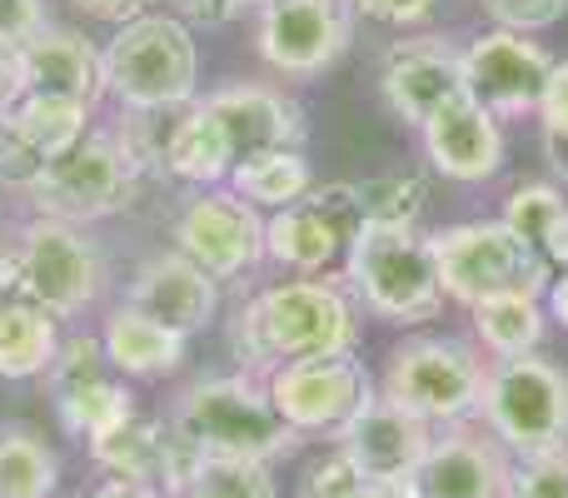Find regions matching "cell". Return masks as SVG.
Wrapping results in <instances>:
<instances>
[{
    "label": "cell",
    "instance_id": "obj_29",
    "mask_svg": "<svg viewBox=\"0 0 568 498\" xmlns=\"http://www.w3.org/2000/svg\"><path fill=\"white\" fill-rule=\"evenodd\" d=\"M474 329H479L484 349L494 359H519V354H534L544 339V309L539 294H494V299L474 304Z\"/></svg>",
    "mask_w": 568,
    "mask_h": 498
},
{
    "label": "cell",
    "instance_id": "obj_28",
    "mask_svg": "<svg viewBox=\"0 0 568 498\" xmlns=\"http://www.w3.org/2000/svg\"><path fill=\"white\" fill-rule=\"evenodd\" d=\"M504 225L539 254L549 270L568 274V200L554 185H524L509 195Z\"/></svg>",
    "mask_w": 568,
    "mask_h": 498
},
{
    "label": "cell",
    "instance_id": "obj_45",
    "mask_svg": "<svg viewBox=\"0 0 568 498\" xmlns=\"http://www.w3.org/2000/svg\"><path fill=\"white\" fill-rule=\"evenodd\" d=\"M235 6H240V10H245V6H270V0H235Z\"/></svg>",
    "mask_w": 568,
    "mask_h": 498
},
{
    "label": "cell",
    "instance_id": "obj_9",
    "mask_svg": "<svg viewBox=\"0 0 568 498\" xmlns=\"http://www.w3.org/2000/svg\"><path fill=\"white\" fill-rule=\"evenodd\" d=\"M484 364L459 339H409L389 354L384 399L424 424H459L479 409Z\"/></svg>",
    "mask_w": 568,
    "mask_h": 498
},
{
    "label": "cell",
    "instance_id": "obj_8",
    "mask_svg": "<svg viewBox=\"0 0 568 498\" xmlns=\"http://www.w3.org/2000/svg\"><path fill=\"white\" fill-rule=\"evenodd\" d=\"M434 264H439V284L449 299L479 304L494 294H544L549 289V264L539 260L504 220H474V225H454L429 240Z\"/></svg>",
    "mask_w": 568,
    "mask_h": 498
},
{
    "label": "cell",
    "instance_id": "obj_26",
    "mask_svg": "<svg viewBox=\"0 0 568 498\" xmlns=\"http://www.w3.org/2000/svg\"><path fill=\"white\" fill-rule=\"evenodd\" d=\"M160 165L170 170L185 185H220L235 170V150H230V135L220 125V115L210 110V100H190L180 110V120L170 125L165 145H160Z\"/></svg>",
    "mask_w": 568,
    "mask_h": 498
},
{
    "label": "cell",
    "instance_id": "obj_18",
    "mask_svg": "<svg viewBox=\"0 0 568 498\" xmlns=\"http://www.w3.org/2000/svg\"><path fill=\"white\" fill-rule=\"evenodd\" d=\"M16 95H45L95 110L105 95V60L80 30L40 26L16 45Z\"/></svg>",
    "mask_w": 568,
    "mask_h": 498
},
{
    "label": "cell",
    "instance_id": "obj_31",
    "mask_svg": "<svg viewBox=\"0 0 568 498\" xmlns=\"http://www.w3.org/2000/svg\"><path fill=\"white\" fill-rule=\"evenodd\" d=\"M55 449L26 424H0V498H55Z\"/></svg>",
    "mask_w": 568,
    "mask_h": 498
},
{
    "label": "cell",
    "instance_id": "obj_44",
    "mask_svg": "<svg viewBox=\"0 0 568 498\" xmlns=\"http://www.w3.org/2000/svg\"><path fill=\"white\" fill-rule=\"evenodd\" d=\"M549 309H554V319H559L564 329H568V274L549 289Z\"/></svg>",
    "mask_w": 568,
    "mask_h": 498
},
{
    "label": "cell",
    "instance_id": "obj_11",
    "mask_svg": "<svg viewBox=\"0 0 568 498\" xmlns=\"http://www.w3.org/2000/svg\"><path fill=\"white\" fill-rule=\"evenodd\" d=\"M364 230V205L354 185H320L304 200L275 210V220L265 225V254L280 260L284 270L320 274L354 245V235Z\"/></svg>",
    "mask_w": 568,
    "mask_h": 498
},
{
    "label": "cell",
    "instance_id": "obj_25",
    "mask_svg": "<svg viewBox=\"0 0 568 498\" xmlns=\"http://www.w3.org/2000/svg\"><path fill=\"white\" fill-rule=\"evenodd\" d=\"M100 349H105L110 369L125 379H165L185 364V334L165 329L160 319L140 314L135 304H115L100 329Z\"/></svg>",
    "mask_w": 568,
    "mask_h": 498
},
{
    "label": "cell",
    "instance_id": "obj_42",
    "mask_svg": "<svg viewBox=\"0 0 568 498\" xmlns=\"http://www.w3.org/2000/svg\"><path fill=\"white\" fill-rule=\"evenodd\" d=\"M90 498H180L165 489H150V484H130V479H105Z\"/></svg>",
    "mask_w": 568,
    "mask_h": 498
},
{
    "label": "cell",
    "instance_id": "obj_35",
    "mask_svg": "<svg viewBox=\"0 0 568 498\" xmlns=\"http://www.w3.org/2000/svg\"><path fill=\"white\" fill-rule=\"evenodd\" d=\"M539 110H544L549 155H554V165L568 175V60L549 70V80H544V95H539Z\"/></svg>",
    "mask_w": 568,
    "mask_h": 498
},
{
    "label": "cell",
    "instance_id": "obj_30",
    "mask_svg": "<svg viewBox=\"0 0 568 498\" xmlns=\"http://www.w3.org/2000/svg\"><path fill=\"white\" fill-rule=\"evenodd\" d=\"M230 190H235L240 200H250L255 210H284L310 195L314 175L300 150H270V155L240 160V165L230 170Z\"/></svg>",
    "mask_w": 568,
    "mask_h": 498
},
{
    "label": "cell",
    "instance_id": "obj_7",
    "mask_svg": "<svg viewBox=\"0 0 568 498\" xmlns=\"http://www.w3.org/2000/svg\"><path fill=\"white\" fill-rule=\"evenodd\" d=\"M140 175H145V165L130 155L125 140L85 130L65 155L50 160L45 175L26 195L36 205V215L65 220V225H95L105 215H120L135 200Z\"/></svg>",
    "mask_w": 568,
    "mask_h": 498
},
{
    "label": "cell",
    "instance_id": "obj_20",
    "mask_svg": "<svg viewBox=\"0 0 568 498\" xmlns=\"http://www.w3.org/2000/svg\"><path fill=\"white\" fill-rule=\"evenodd\" d=\"M90 459H95L110 479L185 494L200 454L180 439L175 424H160V419H150V414H130L125 424H115L110 434H100V439L90 444Z\"/></svg>",
    "mask_w": 568,
    "mask_h": 498
},
{
    "label": "cell",
    "instance_id": "obj_34",
    "mask_svg": "<svg viewBox=\"0 0 568 498\" xmlns=\"http://www.w3.org/2000/svg\"><path fill=\"white\" fill-rule=\"evenodd\" d=\"M300 498H399V489L369 484L344 454H329V459H320L310 474H304Z\"/></svg>",
    "mask_w": 568,
    "mask_h": 498
},
{
    "label": "cell",
    "instance_id": "obj_16",
    "mask_svg": "<svg viewBox=\"0 0 568 498\" xmlns=\"http://www.w3.org/2000/svg\"><path fill=\"white\" fill-rule=\"evenodd\" d=\"M434 424L414 419L409 409H399L394 399H369L349 424H344L334 439H339V454L364 474L369 484H384V489H404L419 459L434 444Z\"/></svg>",
    "mask_w": 568,
    "mask_h": 498
},
{
    "label": "cell",
    "instance_id": "obj_22",
    "mask_svg": "<svg viewBox=\"0 0 568 498\" xmlns=\"http://www.w3.org/2000/svg\"><path fill=\"white\" fill-rule=\"evenodd\" d=\"M514 469L499 454V444L479 434H449L434 439L419 469L404 479L399 498H509Z\"/></svg>",
    "mask_w": 568,
    "mask_h": 498
},
{
    "label": "cell",
    "instance_id": "obj_27",
    "mask_svg": "<svg viewBox=\"0 0 568 498\" xmlns=\"http://www.w3.org/2000/svg\"><path fill=\"white\" fill-rule=\"evenodd\" d=\"M55 349V314L30 299H6L0 294V379H45Z\"/></svg>",
    "mask_w": 568,
    "mask_h": 498
},
{
    "label": "cell",
    "instance_id": "obj_14",
    "mask_svg": "<svg viewBox=\"0 0 568 498\" xmlns=\"http://www.w3.org/2000/svg\"><path fill=\"white\" fill-rule=\"evenodd\" d=\"M255 35L270 70L310 80L349 50V16L339 0H270L260 6Z\"/></svg>",
    "mask_w": 568,
    "mask_h": 498
},
{
    "label": "cell",
    "instance_id": "obj_43",
    "mask_svg": "<svg viewBox=\"0 0 568 498\" xmlns=\"http://www.w3.org/2000/svg\"><path fill=\"white\" fill-rule=\"evenodd\" d=\"M16 100V45L0 40V110Z\"/></svg>",
    "mask_w": 568,
    "mask_h": 498
},
{
    "label": "cell",
    "instance_id": "obj_4",
    "mask_svg": "<svg viewBox=\"0 0 568 498\" xmlns=\"http://www.w3.org/2000/svg\"><path fill=\"white\" fill-rule=\"evenodd\" d=\"M105 60V90L120 100V110L140 115H165L185 110L200 85V50L195 35L170 10H145L125 20L100 50Z\"/></svg>",
    "mask_w": 568,
    "mask_h": 498
},
{
    "label": "cell",
    "instance_id": "obj_24",
    "mask_svg": "<svg viewBox=\"0 0 568 498\" xmlns=\"http://www.w3.org/2000/svg\"><path fill=\"white\" fill-rule=\"evenodd\" d=\"M424 150H429L434 170H444L449 180H489L504 165V130L499 115L479 105V100L459 95L454 105H444L439 115L424 125Z\"/></svg>",
    "mask_w": 568,
    "mask_h": 498
},
{
    "label": "cell",
    "instance_id": "obj_23",
    "mask_svg": "<svg viewBox=\"0 0 568 498\" xmlns=\"http://www.w3.org/2000/svg\"><path fill=\"white\" fill-rule=\"evenodd\" d=\"M210 110L220 115L230 135V150L240 160L270 155V150H300L304 145V110L290 95L270 85H225L215 95H205Z\"/></svg>",
    "mask_w": 568,
    "mask_h": 498
},
{
    "label": "cell",
    "instance_id": "obj_5",
    "mask_svg": "<svg viewBox=\"0 0 568 498\" xmlns=\"http://www.w3.org/2000/svg\"><path fill=\"white\" fill-rule=\"evenodd\" d=\"M479 414L489 434L519 459L568 449V374L539 354L499 359L484 374Z\"/></svg>",
    "mask_w": 568,
    "mask_h": 498
},
{
    "label": "cell",
    "instance_id": "obj_37",
    "mask_svg": "<svg viewBox=\"0 0 568 498\" xmlns=\"http://www.w3.org/2000/svg\"><path fill=\"white\" fill-rule=\"evenodd\" d=\"M484 10H489L494 20H499V30H549L564 20L568 0H484Z\"/></svg>",
    "mask_w": 568,
    "mask_h": 498
},
{
    "label": "cell",
    "instance_id": "obj_41",
    "mask_svg": "<svg viewBox=\"0 0 568 498\" xmlns=\"http://www.w3.org/2000/svg\"><path fill=\"white\" fill-rule=\"evenodd\" d=\"M75 10H85L90 20H105V26H125V20L145 16L155 0H70Z\"/></svg>",
    "mask_w": 568,
    "mask_h": 498
},
{
    "label": "cell",
    "instance_id": "obj_17",
    "mask_svg": "<svg viewBox=\"0 0 568 498\" xmlns=\"http://www.w3.org/2000/svg\"><path fill=\"white\" fill-rule=\"evenodd\" d=\"M554 60L519 30H489L464 50V90L489 115H524L539 105Z\"/></svg>",
    "mask_w": 568,
    "mask_h": 498
},
{
    "label": "cell",
    "instance_id": "obj_38",
    "mask_svg": "<svg viewBox=\"0 0 568 498\" xmlns=\"http://www.w3.org/2000/svg\"><path fill=\"white\" fill-rule=\"evenodd\" d=\"M40 26H45V10H40V0H0V40H6V45H20V40H30Z\"/></svg>",
    "mask_w": 568,
    "mask_h": 498
},
{
    "label": "cell",
    "instance_id": "obj_32",
    "mask_svg": "<svg viewBox=\"0 0 568 498\" xmlns=\"http://www.w3.org/2000/svg\"><path fill=\"white\" fill-rule=\"evenodd\" d=\"M180 498H280V489L260 459H200Z\"/></svg>",
    "mask_w": 568,
    "mask_h": 498
},
{
    "label": "cell",
    "instance_id": "obj_12",
    "mask_svg": "<svg viewBox=\"0 0 568 498\" xmlns=\"http://www.w3.org/2000/svg\"><path fill=\"white\" fill-rule=\"evenodd\" d=\"M45 389L55 399V414L75 439L95 444L100 434H110L115 424H125L135 414V394L115 379L100 339H60L55 359L45 369Z\"/></svg>",
    "mask_w": 568,
    "mask_h": 498
},
{
    "label": "cell",
    "instance_id": "obj_10",
    "mask_svg": "<svg viewBox=\"0 0 568 498\" xmlns=\"http://www.w3.org/2000/svg\"><path fill=\"white\" fill-rule=\"evenodd\" d=\"M270 404L294 434H339L364 404L374 399V384L354 354H314L290 359L265 379Z\"/></svg>",
    "mask_w": 568,
    "mask_h": 498
},
{
    "label": "cell",
    "instance_id": "obj_13",
    "mask_svg": "<svg viewBox=\"0 0 568 498\" xmlns=\"http://www.w3.org/2000/svg\"><path fill=\"white\" fill-rule=\"evenodd\" d=\"M175 250L185 260H195L215 280H235L250 274L265 260V220L250 200H240L235 190H215L195 195L175 220Z\"/></svg>",
    "mask_w": 568,
    "mask_h": 498
},
{
    "label": "cell",
    "instance_id": "obj_6",
    "mask_svg": "<svg viewBox=\"0 0 568 498\" xmlns=\"http://www.w3.org/2000/svg\"><path fill=\"white\" fill-rule=\"evenodd\" d=\"M349 280L369 314L389 324H424L444 304L434 245L404 225H364L349 245Z\"/></svg>",
    "mask_w": 568,
    "mask_h": 498
},
{
    "label": "cell",
    "instance_id": "obj_36",
    "mask_svg": "<svg viewBox=\"0 0 568 498\" xmlns=\"http://www.w3.org/2000/svg\"><path fill=\"white\" fill-rule=\"evenodd\" d=\"M509 498H568V449L524 459V469L509 484Z\"/></svg>",
    "mask_w": 568,
    "mask_h": 498
},
{
    "label": "cell",
    "instance_id": "obj_19",
    "mask_svg": "<svg viewBox=\"0 0 568 498\" xmlns=\"http://www.w3.org/2000/svg\"><path fill=\"white\" fill-rule=\"evenodd\" d=\"M379 90H384V105H389L404 125L424 130L444 105L469 95V90H464V55L444 45L439 35L399 40V45L384 55Z\"/></svg>",
    "mask_w": 568,
    "mask_h": 498
},
{
    "label": "cell",
    "instance_id": "obj_21",
    "mask_svg": "<svg viewBox=\"0 0 568 498\" xmlns=\"http://www.w3.org/2000/svg\"><path fill=\"white\" fill-rule=\"evenodd\" d=\"M125 304H135L140 314H150V319H160L165 329H175L190 339V334H200L205 324H215L220 280L200 270L195 260H185L180 250L150 254V260L135 270V280H130Z\"/></svg>",
    "mask_w": 568,
    "mask_h": 498
},
{
    "label": "cell",
    "instance_id": "obj_3",
    "mask_svg": "<svg viewBox=\"0 0 568 498\" xmlns=\"http://www.w3.org/2000/svg\"><path fill=\"white\" fill-rule=\"evenodd\" d=\"M170 424L200 459H260L275 464L300 444V434L280 419L270 404V389L250 374H225V379H195L175 399Z\"/></svg>",
    "mask_w": 568,
    "mask_h": 498
},
{
    "label": "cell",
    "instance_id": "obj_2",
    "mask_svg": "<svg viewBox=\"0 0 568 498\" xmlns=\"http://www.w3.org/2000/svg\"><path fill=\"white\" fill-rule=\"evenodd\" d=\"M110 284L105 250L85 235V225L36 215L16 235V245L0 254V294L30 299L50 309L55 319L90 309Z\"/></svg>",
    "mask_w": 568,
    "mask_h": 498
},
{
    "label": "cell",
    "instance_id": "obj_40",
    "mask_svg": "<svg viewBox=\"0 0 568 498\" xmlns=\"http://www.w3.org/2000/svg\"><path fill=\"white\" fill-rule=\"evenodd\" d=\"M235 10V0H170V16H180L185 26H225Z\"/></svg>",
    "mask_w": 568,
    "mask_h": 498
},
{
    "label": "cell",
    "instance_id": "obj_1",
    "mask_svg": "<svg viewBox=\"0 0 568 498\" xmlns=\"http://www.w3.org/2000/svg\"><path fill=\"white\" fill-rule=\"evenodd\" d=\"M359 339V319L354 304L344 299V289L324 280H290L275 289L255 294L245 309L235 314V344L240 369L255 374H275L290 359H314V354H349Z\"/></svg>",
    "mask_w": 568,
    "mask_h": 498
},
{
    "label": "cell",
    "instance_id": "obj_39",
    "mask_svg": "<svg viewBox=\"0 0 568 498\" xmlns=\"http://www.w3.org/2000/svg\"><path fill=\"white\" fill-rule=\"evenodd\" d=\"M439 0H354V10H364L369 20H384V26H414L424 20Z\"/></svg>",
    "mask_w": 568,
    "mask_h": 498
},
{
    "label": "cell",
    "instance_id": "obj_15",
    "mask_svg": "<svg viewBox=\"0 0 568 498\" xmlns=\"http://www.w3.org/2000/svg\"><path fill=\"white\" fill-rule=\"evenodd\" d=\"M95 110L70 105V100L16 95L0 110V185L30 190L45 175L50 160H60L90 130Z\"/></svg>",
    "mask_w": 568,
    "mask_h": 498
},
{
    "label": "cell",
    "instance_id": "obj_33",
    "mask_svg": "<svg viewBox=\"0 0 568 498\" xmlns=\"http://www.w3.org/2000/svg\"><path fill=\"white\" fill-rule=\"evenodd\" d=\"M359 190V205H364V225H404L414 230L424 215V205H429V190H424L419 175H404V170H394V175H374L364 180Z\"/></svg>",
    "mask_w": 568,
    "mask_h": 498
}]
</instances>
